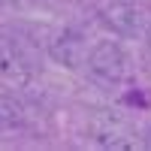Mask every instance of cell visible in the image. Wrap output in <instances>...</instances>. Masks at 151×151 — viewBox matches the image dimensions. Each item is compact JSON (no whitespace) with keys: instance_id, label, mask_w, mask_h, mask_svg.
<instances>
[{"instance_id":"1","label":"cell","mask_w":151,"mask_h":151,"mask_svg":"<svg viewBox=\"0 0 151 151\" xmlns=\"http://www.w3.org/2000/svg\"><path fill=\"white\" fill-rule=\"evenodd\" d=\"M40 76V48L27 33L15 27H0V79L12 85H27Z\"/></svg>"},{"instance_id":"2","label":"cell","mask_w":151,"mask_h":151,"mask_svg":"<svg viewBox=\"0 0 151 151\" xmlns=\"http://www.w3.org/2000/svg\"><path fill=\"white\" fill-rule=\"evenodd\" d=\"M88 136L91 142L109 151H127V148H139L142 136H136L133 124L127 118H121L112 109H97L88 118Z\"/></svg>"},{"instance_id":"3","label":"cell","mask_w":151,"mask_h":151,"mask_svg":"<svg viewBox=\"0 0 151 151\" xmlns=\"http://www.w3.org/2000/svg\"><path fill=\"white\" fill-rule=\"evenodd\" d=\"M88 70L100 85L115 88L130 76V58L115 40H100L88 48Z\"/></svg>"},{"instance_id":"4","label":"cell","mask_w":151,"mask_h":151,"mask_svg":"<svg viewBox=\"0 0 151 151\" xmlns=\"http://www.w3.org/2000/svg\"><path fill=\"white\" fill-rule=\"evenodd\" d=\"M100 21L106 30L124 36V40H136L145 27L142 3L139 0H103L100 3Z\"/></svg>"},{"instance_id":"5","label":"cell","mask_w":151,"mask_h":151,"mask_svg":"<svg viewBox=\"0 0 151 151\" xmlns=\"http://www.w3.org/2000/svg\"><path fill=\"white\" fill-rule=\"evenodd\" d=\"M48 58L55 64L67 67V70H79L85 60H88V45H85V36L79 30H60L52 42H48Z\"/></svg>"},{"instance_id":"6","label":"cell","mask_w":151,"mask_h":151,"mask_svg":"<svg viewBox=\"0 0 151 151\" xmlns=\"http://www.w3.org/2000/svg\"><path fill=\"white\" fill-rule=\"evenodd\" d=\"M24 124V106L15 97L0 94V130H15Z\"/></svg>"},{"instance_id":"7","label":"cell","mask_w":151,"mask_h":151,"mask_svg":"<svg viewBox=\"0 0 151 151\" xmlns=\"http://www.w3.org/2000/svg\"><path fill=\"white\" fill-rule=\"evenodd\" d=\"M142 145H145V148H151V127H148V130H145V136H142Z\"/></svg>"},{"instance_id":"8","label":"cell","mask_w":151,"mask_h":151,"mask_svg":"<svg viewBox=\"0 0 151 151\" xmlns=\"http://www.w3.org/2000/svg\"><path fill=\"white\" fill-rule=\"evenodd\" d=\"M145 36H148V45H151V24H148V27H145Z\"/></svg>"},{"instance_id":"9","label":"cell","mask_w":151,"mask_h":151,"mask_svg":"<svg viewBox=\"0 0 151 151\" xmlns=\"http://www.w3.org/2000/svg\"><path fill=\"white\" fill-rule=\"evenodd\" d=\"M40 3H67V0H40Z\"/></svg>"},{"instance_id":"10","label":"cell","mask_w":151,"mask_h":151,"mask_svg":"<svg viewBox=\"0 0 151 151\" xmlns=\"http://www.w3.org/2000/svg\"><path fill=\"white\" fill-rule=\"evenodd\" d=\"M9 3H12V0H0V9H6V6H9Z\"/></svg>"}]
</instances>
